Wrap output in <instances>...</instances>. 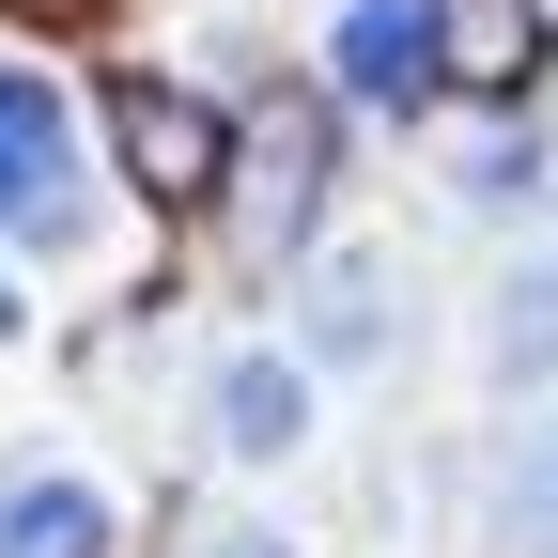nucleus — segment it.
Instances as JSON below:
<instances>
[{
	"mask_svg": "<svg viewBox=\"0 0 558 558\" xmlns=\"http://www.w3.org/2000/svg\"><path fill=\"white\" fill-rule=\"evenodd\" d=\"M326 78L373 124H435L465 94H527L543 78V0H341Z\"/></svg>",
	"mask_w": 558,
	"mask_h": 558,
	"instance_id": "obj_1",
	"label": "nucleus"
},
{
	"mask_svg": "<svg viewBox=\"0 0 558 558\" xmlns=\"http://www.w3.org/2000/svg\"><path fill=\"white\" fill-rule=\"evenodd\" d=\"M94 218H109V171H94V109L62 94L32 47H0V248L62 264V248H94Z\"/></svg>",
	"mask_w": 558,
	"mask_h": 558,
	"instance_id": "obj_2",
	"label": "nucleus"
},
{
	"mask_svg": "<svg viewBox=\"0 0 558 558\" xmlns=\"http://www.w3.org/2000/svg\"><path fill=\"white\" fill-rule=\"evenodd\" d=\"M0 558H124V497L62 450H16L0 465Z\"/></svg>",
	"mask_w": 558,
	"mask_h": 558,
	"instance_id": "obj_3",
	"label": "nucleus"
},
{
	"mask_svg": "<svg viewBox=\"0 0 558 558\" xmlns=\"http://www.w3.org/2000/svg\"><path fill=\"white\" fill-rule=\"evenodd\" d=\"M218 450H233V465H279V450H311V357H279V341L218 357Z\"/></svg>",
	"mask_w": 558,
	"mask_h": 558,
	"instance_id": "obj_4",
	"label": "nucleus"
},
{
	"mask_svg": "<svg viewBox=\"0 0 558 558\" xmlns=\"http://www.w3.org/2000/svg\"><path fill=\"white\" fill-rule=\"evenodd\" d=\"M124 156H140V186H156V202H202V186L233 171V140H218V109H202V94H156V78H140V94H124Z\"/></svg>",
	"mask_w": 558,
	"mask_h": 558,
	"instance_id": "obj_5",
	"label": "nucleus"
},
{
	"mask_svg": "<svg viewBox=\"0 0 558 558\" xmlns=\"http://www.w3.org/2000/svg\"><path fill=\"white\" fill-rule=\"evenodd\" d=\"M481 357H497V388L558 373V264H512V279H497V311H481Z\"/></svg>",
	"mask_w": 558,
	"mask_h": 558,
	"instance_id": "obj_6",
	"label": "nucleus"
},
{
	"mask_svg": "<svg viewBox=\"0 0 558 558\" xmlns=\"http://www.w3.org/2000/svg\"><path fill=\"white\" fill-rule=\"evenodd\" d=\"M497 527L558 558V403H543V418H512V450H497Z\"/></svg>",
	"mask_w": 558,
	"mask_h": 558,
	"instance_id": "obj_7",
	"label": "nucleus"
},
{
	"mask_svg": "<svg viewBox=\"0 0 558 558\" xmlns=\"http://www.w3.org/2000/svg\"><path fill=\"white\" fill-rule=\"evenodd\" d=\"M233 171H264V218H248V233H264V248H295V233H311V202H326V140H311V124H279V140H248Z\"/></svg>",
	"mask_w": 558,
	"mask_h": 558,
	"instance_id": "obj_8",
	"label": "nucleus"
},
{
	"mask_svg": "<svg viewBox=\"0 0 558 558\" xmlns=\"http://www.w3.org/2000/svg\"><path fill=\"white\" fill-rule=\"evenodd\" d=\"M388 341V311H373V279L341 264V279H311V357H373Z\"/></svg>",
	"mask_w": 558,
	"mask_h": 558,
	"instance_id": "obj_9",
	"label": "nucleus"
},
{
	"mask_svg": "<svg viewBox=\"0 0 558 558\" xmlns=\"http://www.w3.org/2000/svg\"><path fill=\"white\" fill-rule=\"evenodd\" d=\"M202 558H295V543H279V527H218V543H202Z\"/></svg>",
	"mask_w": 558,
	"mask_h": 558,
	"instance_id": "obj_10",
	"label": "nucleus"
},
{
	"mask_svg": "<svg viewBox=\"0 0 558 558\" xmlns=\"http://www.w3.org/2000/svg\"><path fill=\"white\" fill-rule=\"evenodd\" d=\"M0 341H16V279H0Z\"/></svg>",
	"mask_w": 558,
	"mask_h": 558,
	"instance_id": "obj_11",
	"label": "nucleus"
}]
</instances>
